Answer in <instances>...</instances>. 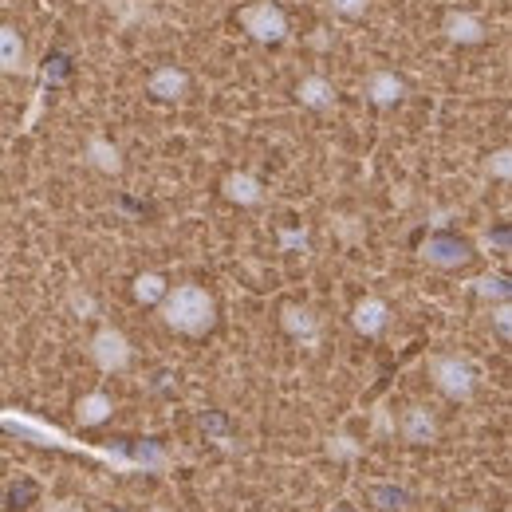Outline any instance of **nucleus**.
I'll list each match as a JSON object with an SVG mask.
<instances>
[{
	"label": "nucleus",
	"instance_id": "nucleus-5",
	"mask_svg": "<svg viewBox=\"0 0 512 512\" xmlns=\"http://www.w3.org/2000/svg\"><path fill=\"white\" fill-rule=\"evenodd\" d=\"M398 434H402V442H410V446H430V442H438V418H434L426 406H410V410L398 418Z\"/></svg>",
	"mask_w": 512,
	"mask_h": 512
},
{
	"label": "nucleus",
	"instance_id": "nucleus-16",
	"mask_svg": "<svg viewBox=\"0 0 512 512\" xmlns=\"http://www.w3.org/2000/svg\"><path fill=\"white\" fill-rule=\"evenodd\" d=\"M422 256H426V260H434V264L453 268V264H465L473 253H469V245H461V241H430Z\"/></svg>",
	"mask_w": 512,
	"mask_h": 512
},
{
	"label": "nucleus",
	"instance_id": "nucleus-18",
	"mask_svg": "<svg viewBox=\"0 0 512 512\" xmlns=\"http://www.w3.org/2000/svg\"><path fill=\"white\" fill-rule=\"evenodd\" d=\"M166 296V280L158 276V272H142L138 280H134V300L138 304H158Z\"/></svg>",
	"mask_w": 512,
	"mask_h": 512
},
{
	"label": "nucleus",
	"instance_id": "nucleus-1",
	"mask_svg": "<svg viewBox=\"0 0 512 512\" xmlns=\"http://www.w3.org/2000/svg\"><path fill=\"white\" fill-rule=\"evenodd\" d=\"M158 312L166 327L182 331V335H205L213 323H217V304L205 288L197 284H178V288H166V296L158 300Z\"/></svg>",
	"mask_w": 512,
	"mask_h": 512
},
{
	"label": "nucleus",
	"instance_id": "nucleus-15",
	"mask_svg": "<svg viewBox=\"0 0 512 512\" xmlns=\"http://www.w3.org/2000/svg\"><path fill=\"white\" fill-rule=\"evenodd\" d=\"M111 410H115V402H111L103 390H95V394L79 398V406H75V418H79L83 426H103V422L111 418Z\"/></svg>",
	"mask_w": 512,
	"mask_h": 512
},
{
	"label": "nucleus",
	"instance_id": "nucleus-6",
	"mask_svg": "<svg viewBox=\"0 0 512 512\" xmlns=\"http://www.w3.org/2000/svg\"><path fill=\"white\" fill-rule=\"evenodd\" d=\"M351 323H355L359 335L375 339V335H383L386 323H390V308H386L379 296H363V300L351 308Z\"/></svg>",
	"mask_w": 512,
	"mask_h": 512
},
{
	"label": "nucleus",
	"instance_id": "nucleus-13",
	"mask_svg": "<svg viewBox=\"0 0 512 512\" xmlns=\"http://www.w3.org/2000/svg\"><path fill=\"white\" fill-rule=\"evenodd\" d=\"M87 162H91L95 170H103V174H123V154H119V146H115L111 138H103V134H91V142H87Z\"/></svg>",
	"mask_w": 512,
	"mask_h": 512
},
{
	"label": "nucleus",
	"instance_id": "nucleus-2",
	"mask_svg": "<svg viewBox=\"0 0 512 512\" xmlns=\"http://www.w3.org/2000/svg\"><path fill=\"white\" fill-rule=\"evenodd\" d=\"M430 379L438 383V390L453 398V402H469L473 390H477V379H473V367L461 363L457 355H434L430 359Z\"/></svg>",
	"mask_w": 512,
	"mask_h": 512
},
{
	"label": "nucleus",
	"instance_id": "nucleus-27",
	"mask_svg": "<svg viewBox=\"0 0 512 512\" xmlns=\"http://www.w3.org/2000/svg\"><path fill=\"white\" fill-rule=\"evenodd\" d=\"M461 512H489V509H485V505H465Z\"/></svg>",
	"mask_w": 512,
	"mask_h": 512
},
{
	"label": "nucleus",
	"instance_id": "nucleus-7",
	"mask_svg": "<svg viewBox=\"0 0 512 512\" xmlns=\"http://www.w3.org/2000/svg\"><path fill=\"white\" fill-rule=\"evenodd\" d=\"M280 327H284L292 339L308 343V347L320 339V316H316V312H308V308H296V304H288V308L280 312Z\"/></svg>",
	"mask_w": 512,
	"mask_h": 512
},
{
	"label": "nucleus",
	"instance_id": "nucleus-12",
	"mask_svg": "<svg viewBox=\"0 0 512 512\" xmlns=\"http://www.w3.org/2000/svg\"><path fill=\"white\" fill-rule=\"evenodd\" d=\"M221 193L233 201V205H260L264 201V186L256 182L253 174H225V182H221Z\"/></svg>",
	"mask_w": 512,
	"mask_h": 512
},
{
	"label": "nucleus",
	"instance_id": "nucleus-14",
	"mask_svg": "<svg viewBox=\"0 0 512 512\" xmlns=\"http://www.w3.org/2000/svg\"><path fill=\"white\" fill-rule=\"evenodd\" d=\"M296 99L312 111H331L335 107V87L323 79V75H308L300 87H296Z\"/></svg>",
	"mask_w": 512,
	"mask_h": 512
},
{
	"label": "nucleus",
	"instance_id": "nucleus-23",
	"mask_svg": "<svg viewBox=\"0 0 512 512\" xmlns=\"http://www.w3.org/2000/svg\"><path fill=\"white\" fill-rule=\"evenodd\" d=\"M497 331H501V339H509V331H512V308H509V300H497Z\"/></svg>",
	"mask_w": 512,
	"mask_h": 512
},
{
	"label": "nucleus",
	"instance_id": "nucleus-19",
	"mask_svg": "<svg viewBox=\"0 0 512 512\" xmlns=\"http://www.w3.org/2000/svg\"><path fill=\"white\" fill-rule=\"evenodd\" d=\"M67 304H71V312H75V316H83V320L99 316L95 296H91V292H83V288H71V292H67Z\"/></svg>",
	"mask_w": 512,
	"mask_h": 512
},
{
	"label": "nucleus",
	"instance_id": "nucleus-9",
	"mask_svg": "<svg viewBox=\"0 0 512 512\" xmlns=\"http://www.w3.org/2000/svg\"><path fill=\"white\" fill-rule=\"evenodd\" d=\"M0 71L4 75H24L28 71V48H24L20 32L8 28V24H0Z\"/></svg>",
	"mask_w": 512,
	"mask_h": 512
},
{
	"label": "nucleus",
	"instance_id": "nucleus-24",
	"mask_svg": "<svg viewBox=\"0 0 512 512\" xmlns=\"http://www.w3.org/2000/svg\"><path fill=\"white\" fill-rule=\"evenodd\" d=\"M375 497L383 509H402V501H406V493H398V489H375Z\"/></svg>",
	"mask_w": 512,
	"mask_h": 512
},
{
	"label": "nucleus",
	"instance_id": "nucleus-22",
	"mask_svg": "<svg viewBox=\"0 0 512 512\" xmlns=\"http://www.w3.org/2000/svg\"><path fill=\"white\" fill-rule=\"evenodd\" d=\"M327 4H331V12H339V16H347V20L367 16V0H327Z\"/></svg>",
	"mask_w": 512,
	"mask_h": 512
},
{
	"label": "nucleus",
	"instance_id": "nucleus-20",
	"mask_svg": "<svg viewBox=\"0 0 512 512\" xmlns=\"http://www.w3.org/2000/svg\"><path fill=\"white\" fill-rule=\"evenodd\" d=\"M485 174H489V178H497V182H509L512 178V154L509 150L489 154V158H485Z\"/></svg>",
	"mask_w": 512,
	"mask_h": 512
},
{
	"label": "nucleus",
	"instance_id": "nucleus-8",
	"mask_svg": "<svg viewBox=\"0 0 512 512\" xmlns=\"http://www.w3.org/2000/svg\"><path fill=\"white\" fill-rule=\"evenodd\" d=\"M442 32H446V40H453V44H481L485 40V24L473 12H446Z\"/></svg>",
	"mask_w": 512,
	"mask_h": 512
},
{
	"label": "nucleus",
	"instance_id": "nucleus-4",
	"mask_svg": "<svg viewBox=\"0 0 512 512\" xmlns=\"http://www.w3.org/2000/svg\"><path fill=\"white\" fill-rule=\"evenodd\" d=\"M130 355H134V347H130V339L119 327H99V331H95V339H91V359H95V367H99L103 375L127 371Z\"/></svg>",
	"mask_w": 512,
	"mask_h": 512
},
{
	"label": "nucleus",
	"instance_id": "nucleus-26",
	"mask_svg": "<svg viewBox=\"0 0 512 512\" xmlns=\"http://www.w3.org/2000/svg\"><path fill=\"white\" fill-rule=\"evenodd\" d=\"M304 241H308L304 233H288V237H284V245H304Z\"/></svg>",
	"mask_w": 512,
	"mask_h": 512
},
{
	"label": "nucleus",
	"instance_id": "nucleus-25",
	"mask_svg": "<svg viewBox=\"0 0 512 512\" xmlns=\"http://www.w3.org/2000/svg\"><path fill=\"white\" fill-rule=\"evenodd\" d=\"M48 512H83V505H75V501H56V505H48Z\"/></svg>",
	"mask_w": 512,
	"mask_h": 512
},
{
	"label": "nucleus",
	"instance_id": "nucleus-17",
	"mask_svg": "<svg viewBox=\"0 0 512 512\" xmlns=\"http://www.w3.org/2000/svg\"><path fill=\"white\" fill-rule=\"evenodd\" d=\"M469 288L481 296V300H509V276L505 272H485L477 280H469Z\"/></svg>",
	"mask_w": 512,
	"mask_h": 512
},
{
	"label": "nucleus",
	"instance_id": "nucleus-21",
	"mask_svg": "<svg viewBox=\"0 0 512 512\" xmlns=\"http://www.w3.org/2000/svg\"><path fill=\"white\" fill-rule=\"evenodd\" d=\"M327 453H331V457H359L363 446H359V442H351L347 434H339V438H327Z\"/></svg>",
	"mask_w": 512,
	"mask_h": 512
},
{
	"label": "nucleus",
	"instance_id": "nucleus-3",
	"mask_svg": "<svg viewBox=\"0 0 512 512\" xmlns=\"http://www.w3.org/2000/svg\"><path fill=\"white\" fill-rule=\"evenodd\" d=\"M241 24L245 32L260 40V44H280L288 36V16L284 8H276L272 0H256V4H245L241 8Z\"/></svg>",
	"mask_w": 512,
	"mask_h": 512
},
{
	"label": "nucleus",
	"instance_id": "nucleus-10",
	"mask_svg": "<svg viewBox=\"0 0 512 512\" xmlns=\"http://www.w3.org/2000/svg\"><path fill=\"white\" fill-rule=\"evenodd\" d=\"M146 87H150V95H158V99H182V95L190 91V75H186L182 67H158Z\"/></svg>",
	"mask_w": 512,
	"mask_h": 512
},
{
	"label": "nucleus",
	"instance_id": "nucleus-28",
	"mask_svg": "<svg viewBox=\"0 0 512 512\" xmlns=\"http://www.w3.org/2000/svg\"><path fill=\"white\" fill-rule=\"evenodd\" d=\"M335 512H347V509H335Z\"/></svg>",
	"mask_w": 512,
	"mask_h": 512
},
{
	"label": "nucleus",
	"instance_id": "nucleus-11",
	"mask_svg": "<svg viewBox=\"0 0 512 512\" xmlns=\"http://www.w3.org/2000/svg\"><path fill=\"white\" fill-rule=\"evenodd\" d=\"M402 95H406V87H402V79H398L394 71H371V79H367V99H371L375 107H394Z\"/></svg>",
	"mask_w": 512,
	"mask_h": 512
}]
</instances>
